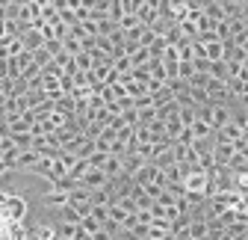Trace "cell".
Segmentation results:
<instances>
[{
	"label": "cell",
	"mask_w": 248,
	"mask_h": 240,
	"mask_svg": "<svg viewBox=\"0 0 248 240\" xmlns=\"http://www.w3.org/2000/svg\"><path fill=\"white\" fill-rule=\"evenodd\" d=\"M207 80H210L207 74H192L186 83H189V89H204V86H207Z\"/></svg>",
	"instance_id": "e0dca14e"
},
{
	"label": "cell",
	"mask_w": 248,
	"mask_h": 240,
	"mask_svg": "<svg viewBox=\"0 0 248 240\" xmlns=\"http://www.w3.org/2000/svg\"><path fill=\"white\" fill-rule=\"evenodd\" d=\"M33 240H56V231H53V228H47V225H42V228L33 234Z\"/></svg>",
	"instance_id": "d6986e66"
},
{
	"label": "cell",
	"mask_w": 248,
	"mask_h": 240,
	"mask_svg": "<svg viewBox=\"0 0 248 240\" xmlns=\"http://www.w3.org/2000/svg\"><path fill=\"white\" fill-rule=\"evenodd\" d=\"M148 59H151V53H148V48H139V51H136V53L130 56V66H133V69H142V66L148 63Z\"/></svg>",
	"instance_id": "8fae6325"
},
{
	"label": "cell",
	"mask_w": 248,
	"mask_h": 240,
	"mask_svg": "<svg viewBox=\"0 0 248 240\" xmlns=\"http://www.w3.org/2000/svg\"><path fill=\"white\" fill-rule=\"evenodd\" d=\"M242 69H245V71H248V56H245V63H242Z\"/></svg>",
	"instance_id": "cb8c5ba5"
},
{
	"label": "cell",
	"mask_w": 248,
	"mask_h": 240,
	"mask_svg": "<svg viewBox=\"0 0 248 240\" xmlns=\"http://www.w3.org/2000/svg\"><path fill=\"white\" fill-rule=\"evenodd\" d=\"M59 217H65V223H71V225H80V217L71 211L68 205H62V207H59Z\"/></svg>",
	"instance_id": "9a60e30c"
},
{
	"label": "cell",
	"mask_w": 248,
	"mask_h": 240,
	"mask_svg": "<svg viewBox=\"0 0 248 240\" xmlns=\"http://www.w3.org/2000/svg\"><path fill=\"white\" fill-rule=\"evenodd\" d=\"M92 240H112V237H109V234H107V231H104V228H101V231H98V234H92Z\"/></svg>",
	"instance_id": "603a6c76"
},
{
	"label": "cell",
	"mask_w": 248,
	"mask_h": 240,
	"mask_svg": "<svg viewBox=\"0 0 248 240\" xmlns=\"http://www.w3.org/2000/svg\"><path fill=\"white\" fill-rule=\"evenodd\" d=\"M192 139H195V137H192V131H189V128H180V134H177V139H174V142H180V145L189 148V145H192Z\"/></svg>",
	"instance_id": "2e32d148"
},
{
	"label": "cell",
	"mask_w": 248,
	"mask_h": 240,
	"mask_svg": "<svg viewBox=\"0 0 248 240\" xmlns=\"http://www.w3.org/2000/svg\"><path fill=\"white\" fill-rule=\"evenodd\" d=\"M192 74H195L192 63H177V80H189Z\"/></svg>",
	"instance_id": "5bb4252c"
},
{
	"label": "cell",
	"mask_w": 248,
	"mask_h": 240,
	"mask_svg": "<svg viewBox=\"0 0 248 240\" xmlns=\"http://www.w3.org/2000/svg\"><path fill=\"white\" fill-rule=\"evenodd\" d=\"M174 202H177V199H174V196H169L166 190L157 196V205H163V207H174Z\"/></svg>",
	"instance_id": "44dd1931"
},
{
	"label": "cell",
	"mask_w": 248,
	"mask_h": 240,
	"mask_svg": "<svg viewBox=\"0 0 248 240\" xmlns=\"http://www.w3.org/2000/svg\"><path fill=\"white\" fill-rule=\"evenodd\" d=\"M189 237L192 240H204L207 237V223L204 220H192L189 223Z\"/></svg>",
	"instance_id": "9c48e42d"
},
{
	"label": "cell",
	"mask_w": 248,
	"mask_h": 240,
	"mask_svg": "<svg viewBox=\"0 0 248 240\" xmlns=\"http://www.w3.org/2000/svg\"><path fill=\"white\" fill-rule=\"evenodd\" d=\"M39 157H42V154H36V152H21L12 169H30V172H33V169L39 166Z\"/></svg>",
	"instance_id": "3957f363"
},
{
	"label": "cell",
	"mask_w": 248,
	"mask_h": 240,
	"mask_svg": "<svg viewBox=\"0 0 248 240\" xmlns=\"http://www.w3.org/2000/svg\"><path fill=\"white\" fill-rule=\"evenodd\" d=\"M189 131H192V137H195V139H207V137H213V128H210L207 122H198V119L192 122V128H189Z\"/></svg>",
	"instance_id": "ba28073f"
},
{
	"label": "cell",
	"mask_w": 248,
	"mask_h": 240,
	"mask_svg": "<svg viewBox=\"0 0 248 240\" xmlns=\"http://www.w3.org/2000/svg\"><path fill=\"white\" fill-rule=\"evenodd\" d=\"M89 169H92V166H89V160H77V163L68 169V175H65V178H71V181H80V178H83Z\"/></svg>",
	"instance_id": "52a82bcc"
},
{
	"label": "cell",
	"mask_w": 248,
	"mask_h": 240,
	"mask_svg": "<svg viewBox=\"0 0 248 240\" xmlns=\"http://www.w3.org/2000/svg\"><path fill=\"white\" fill-rule=\"evenodd\" d=\"M136 27H142L136 15H124V18L118 21V30H121V33H130V30H136Z\"/></svg>",
	"instance_id": "30bf717a"
},
{
	"label": "cell",
	"mask_w": 248,
	"mask_h": 240,
	"mask_svg": "<svg viewBox=\"0 0 248 240\" xmlns=\"http://www.w3.org/2000/svg\"><path fill=\"white\" fill-rule=\"evenodd\" d=\"M151 101H154V110H160V107L171 104V101H174V95H171V89L163 83V89H160V92H154V95H151Z\"/></svg>",
	"instance_id": "5b68a950"
},
{
	"label": "cell",
	"mask_w": 248,
	"mask_h": 240,
	"mask_svg": "<svg viewBox=\"0 0 248 240\" xmlns=\"http://www.w3.org/2000/svg\"><path fill=\"white\" fill-rule=\"evenodd\" d=\"M231 122V113L225 110V107H213V119H210V128L213 131H222L225 125Z\"/></svg>",
	"instance_id": "277c9868"
},
{
	"label": "cell",
	"mask_w": 248,
	"mask_h": 240,
	"mask_svg": "<svg viewBox=\"0 0 248 240\" xmlns=\"http://www.w3.org/2000/svg\"><path fill=\"white\" fill-rule=\"evenodd\" d=\"M148 107H154L151 95H142V98H136V101H133V113H142V110H148Z\"/></svg>",
	"instance_id": "ac0fdd59"
},
{
	"label": "cell",
	"mask_w": 248,
	"mask_h": 240,
	"mask_svg": "<svg viewBox=\"0 0 248 240\" xmlns=\"http://www.w3.org/2000/svg\"><path fill=\"white\" fill-rule=\"evenodd\" d=\"M201 15L210 18V21H225V9H222V0H207V3L201 6Z\"/></svg>",
	"instance_id": "6da1fadb"
},
{
	"label": "cell",
	"mask_w": 248,
	"mask_h": 240,
	"mask_svg": "<svg viewBox=\"0 0 248 240\" xmlns=\"http://www.w3.org/2000/svg\"><path fill=\"white\" fill-rule=\"evenodd\" d=\"M47 205H59L62 207V205H65V196H62V193H50L47 196Z\"/></svg>",
	"instance_id": "7402d4cb"
},
{
	"label": "cell",
	"mask_w": 248,
	"mask_h": 240,
	"mask_svg": "<svg viewBox=\"0 0 248 240\" xmlns=\"http://www.w3.org/2000/svg\"><path fill=\"white\" fill-rule=\"evenodd\" d=\"M71 59H74L77 71H92V69H95V59H92V53H86V51H80V53L71 56Z\"/></svg>",
	"instance_id": "8992f818"
},
{
	"label": "cell",
	"mask_w": 248,
	"mask_h": 240,
	"mask_svg": "<svg viewBox=\"0 0 248 240\" xmlns=\"http://www.w3.org/2000/svg\"><path fill=\"white\" fill-rule=\"evenodd\" d=\"M112 30H118L112 21H98V36H104V39H107V36L112 33Z\"/></svg>",
	"instance_id": "ffe728a7"
},
{
	"label": "cell",
	"mask_w": 248,
	"mask_h": 240,
	"mask_svg": "<svg viewBox=\"0 0 248 240\" xmlns=\"http://www.w3.org/2000/svg\"><path fill=\"white\" fill-rule=\"evenodd\" d=\"M80 228H83L86 234H98V231H101V223L92 220V217H83V220H80Z\"/></svg>",
	"instance_id": "4fadbf2b"
},
{
	"label": "cell",
	"mask_w": 248,
	"mask_h": 240,
	"mask_svg": "<svg viewBox=\"0 0 248 240\" xmlns=\"http://www.w3.org/2000/svg\"><path fill=\"white\" fill-rule=\"evenodd\" d=\"M56 18H59L56 0H42V3H39V21H42V24H53Z\"/></svg>",
	"instance_id": "7a4b0ae2"
},
{
	"label": "cell",
	"mask_w": 248,
	"mask_h": 240,
	"mask_svg": "<svg viewBox=\"0 0 248 240\" xmlns=\"http://www.w3.org/2000/svg\"><path fill=\"white\" fill-rule=\"evenodd\" d=\"M6 207H9V214H12L15 220L24 217V202H21V199H6Z\"/></svg>",
	"instance_id": "7c38bea8"
}]
</instances>
